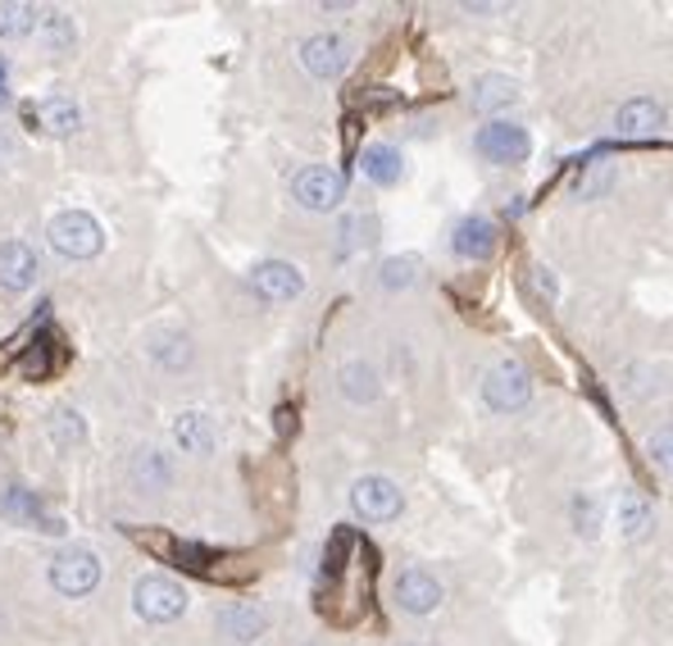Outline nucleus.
<instances>
[{"instance_id":"obj_1","label":"nucleus","mask_w":673,"mask_h":646,"mask_svg":"<svg viewBox=\"0 0 673 646\" xmlns=\"http://www.w3.org/2000/svg\"><path fill=\"white\" fill-rule=\"evenodd\" d=\"M482 406L497 410V415H514L533 401V374L518 360H497L492 369L482 374Z\"/></svg>"},{"instance_id":"obj_2","label":"nucleus","mask_w":673,"mask_h":646,"mask_svg":"<svg viewBox=\"0 0 673 646\" xmlns=\"http://www.w3.org/2000/svg\"><path fill=\"white\" fill-rule=\"evenodd\" d=\"M133 610L141 614L146 624H169V620H178V614L187 610V588H182L178 578H169V574H146V578H137V588H133Z\"/></svg>"},{"instance_id":"obj_3","label":"nucleus","mask_w":673,"mask_h":646,"mask_svg":"<svg viewBox=\"0 0 673 646\" xmlns=\"http://www.w3.org/2000/svg\"><path fill=\"white\" fill-rule=\"evenodd\" d=\"M50 246L65 260H91V256H101L105 233L87 209H65L50 219Z\"/></svg>"},{"instance_id":"obj_4","label":"nucleus","mask_w":673,"mask_h":646,"mask_svg":"<svg viewBox=\"0 0 673 646\" xmlns=\"http://www.w3.org/2000/svg\"><path fill=\"white\" fill-rule=\"evenodd\" d=\"M478 156L492 160V165H524L533 156V133L524 128V123H510V118H487L478 137Z\"/></svg>"},{"instance_id":"obj_5","label":"nucleus","mask_w":673,"mask_h":646,"mask_svg":"<svg viewBox=\"0 0 673 646\" xmlns=\"http://www.w3.org/2000/svg\"><path fill=\"white\" fill-rule=\"evenodd\" d=\"M101 582V560H96V551H87V546H69V551H59V556L50 560V588L59 597H87L91 588Z\"/></svg>"},{"instance_id":"obj_6","label":"nucleus","mask_w":673,"mask_h":646,"mask_svg":"<svg viewBox=\"0 0 673 646\" xmlns=\"http://www.w3.org/2000/svg\"><path fill=\"white\" fill-rule=\"evenodd\" d=\"M351 506H355L360 519H369V524H391V519L406 510V497H401V487H396L391 478L364 474L351 487Z\"/></svg>"},{"instance_id":"obj_7","label":"nucleus","mask_w":673,"mask_h":646,"mask_svg":"<svg viewBox=\"0 0 673 646\" xmlns=\"http://www.w3.org/2000/svg\"><path fill=\"white\" fill-rule=\"evenodd\" d=\"M292 196H296V205H305V209L328 214V209L342 205L346 182H342V173L328 169V165H310V169H300V173L292 178Z\"/></svg>"},{"instance_id":"obj_8","label":"nucleus","mask_w":673,"mask_h":646,"mask_svg":"<svg viewBox=\"0 0 673 646\" xmlns=\"http://www.w3.org/2000/svg\"><path fill=\"white\" fill-rule=\"evenodd\" d=\"M391 597H396V605H401L406 614H433V610L446 601V588H442V578H437L433 569L410 565V569L396 574Z\"/></svg>"},{"instance_id":"obj_9","label":"nucleus","mask_w":673,"mask_h":646,"mask_svg":"<svg viewBox=\"0 0 673 646\" xmlns=\"http://www.w3.org/2000/svg\"><path fill=\"white\" fill-rule=\"evenodd\" d=\"M300 65L310 78H342L351 65V42L342 33H315L300 42Z\"/></svg>"},{"instance_id":"obj_10","label":"nucleus","mask_w":673,"mask_h":646,"mask_svg":"<svg viewBox=\"0 0 673 646\" xmlns=\"http://www.w3.org/2000/svg\"><path fill=\"white\" fill-rule=\"evenodd\" d=\"M251 287L260 301L269 305H283V301H296L305 292V279H300V269L287 264V260H264L251 269Z\"/></svg>"},{"instance_id":"obj_11","label":"nucleus","mask_w":673,"mask_h":646,"mask_svg":"<svg viewBox=\"0 0 673 646\" xmlns=\"http://www.w3.org/2000/svg\"><path fill=\"white\" fill-rule=\"evenodd\" d=\"M669 123V110L655 101V97H632V101H624L619 105V114H615V133L619 137H655L660 128Z\"/></svg>"},{"instance_id":"obj_12","label":"nucleus","mask_w":673,"mask_h":646,"mask_svg":"<svg viewBox=\"0 0 673 646\" xmlns=\"http://www.w3.org/2000/svg\"><path fill=\"white\" fill-rule=\"evenodd\" d=\"M336 392L346 396L351 406H374L378 396H383V374H378V364L374 360H346L342 369H336Z\"/></svg>"},{"instance_id":"obj_13","label":"nucleus","mask_w":673,"mask_h":646,"mask_svg":"<svg viewBox=\"0 0 673 646\" xmlns=\"http://www.w3.org/2000/svg\"><path fill=\"white\" fill-rule=\"evenodd\" d=\"M450 251L460 260H487L497 251V224L487 219V214H465V219L450 228Z\"/></svg>"},{"instance_id":"obj_14","label":"nucleus","mask_w":673,"mask_h":646,"mask_svg":"<svg viewBox=\"0 0 673 646\" xmlns=\"http://www.w3.org/2000/svg\"><path fill=\"white\" fill-rule=\"evenodd\" d=\"M219 633L232 642H255L269 633V610L255 601H228L219 610Z\"/></svg>"},{"instance_id":"obj_15","label":"nucleus","mask_w":673,"mask_h":646,"mask_svg":"<svg viewBox=\"0 0 673 646\" xmlns=\"http://www.w3.org/2000/svg\"><path fill=\"white\" fill-rule=\"evenodd\" d=\"M27 118H33V128H42L50 137H73L82 128V110L69 97H46V101H37L33 110H27Z\"/></svg>"},{"instance_id":"obj_16","label":"nucleus","mask_w":673,"mask_h":646,"mask_svg":"<svg viewBox=\"0 0 673 646\" xmlns=\"http://www.w3.org/2000/svg\"><path fill=\"white\" fill-rule=\"evenodd\" d=\"M37 283V256L23 241H0V287L5 292H27Z\"/></svg>"},{"instance_id":"obj_17","label":"nucleus","mask_w":673,"mask_h":646,"mask_svg":"<svg viewBox=\"0 0 673 646\" xmlns=\"http://www.w3.org/2000/svg\"><path fill=\"white\" fill-rule=\"evenodd\" d=\"M0 514L14 519V524H23V529H46V533H59V519H55V514H46V510H42V501H37L27 487H5V491H0Z\"/></svg>"},{"instance_id":"obj_18","label":"nucleus","mask_w":673,"mask_h":646,"mask_svg":"<svg viewBox=\"0 0 673 646\" xmlns=\"http://www.w3.org/2000/svg\"><path fill=\"white\" fill-rule=\"evenodd\" d=\"M173 442H178V451H187V455H209L214 442H219V428H214V419L205 410H182L173 419Z\"/></svg>"},{"instance_id":"obj_19","label":"nucleus","mask_w":673,"mask_h":646,"mask_svg":"<svg viewBox=\"0 0 673 646\" xmlns=\"http://www.w3.org/2000/svg\"><path fill=\"white\" fill-rule=\"evenodd\" d=\"M518 82L510 78V73H482L478 82H474V110L478 114H501V110H510V105H518Z\"/></svg>"},{"instance_id":"obj_20","label":"nucleus","mask_w":673,"mask_h":646,"mask_svg":"<svg viewBox=\"0 0 673 646\" xmlns=\"http://www.w3.org/2000/svg\"><path fill=\"white\" fill-rule=\"evenodd\" d=\"M615 524L628 542H647L655 533V510L647 497H637V491H624L619 497V510H615Z\"/></svg>"},{"instance_id":"obj_21","label":"nucleus","mask_w":673,"mask_h":646,"mask_svg":"<svg viewBox=\"0 0 673 646\" xmlns=\"http://www.w3.org/2000/svg\"><path fill=\"white\" fill-rule=\"evenodd\" d=\"M360 169H364V178H369V182H378V188H391L406 165H401V150H396L391 141H369L360 150Z\"/></svg>"},{"instance_id":"obj_22","label":"nucleus","mask_w":673,"mask_h":646,"mask_svg":"<svg viewBox=\"0 0 673 646\" xmlns=\"http://www.w3.org/2000/svg\"><path fill=\"white\" fill-rule=\"evenodd\" d=\"M169 478H173V465H169V455H164V451L141 446V451L133 455V483H137L141 491H164Z\"/></svg>"},{"instance_id":"obj_23","label":"nucleus","mask_w":673,"mask_h":646,"mask_svg":"<svg viewBox=\"0 0 673 646\" xmlns=\"http://www.w3.org/2000/svg\"><path fill=\"white\" fill-rule=\"evenodd\" d=\"M37 37H42V46H46L50 55H69L73 42H78V27H73V19H69L65 10H42Z\"/></svg>"},{"instance_id":"obj_24","label":"nucleus","mask_w":673,"mask_h":646,"mask_svg":"<svg viewBox=\"0 0 673 646\" xmlns=\"http://www.w3.org/2000/svg\"><path fill=\"white\" fill-rule=\"evenodd\" d=\"M33 27H42V10L37 5H23V0H14V5H0V37H27Z\"/></svg>"},{"instance_id":"obj_25","label":"nucleus","mask_w":673,"mask_h":646,"mask_svg":"<svg viewBox=\"0 0 673 646\" xmlns=\"http://www.w3.org/2000/svg\"><path fill=\"white\" fill-rule=\"evenodd\" d=\"M50 442H55V451H73V446H82V438H87V428H82V419L73 415V410H55L50 415Z\"/></svg>"},{"instance_id":"obj_26","label":"nucleus","mask_w":673,"mask_h":646,"mask_svg":"<svg viewBox=\"0 0 673 646\" xmlns=\"http://www.w3.org/2000/svg\"><path fill=\"white\" fill-rule=\"evenodd\" d=\"M55 364H59L55 337H37V342L27 347V355H23V374H27V378H50Z\"/></svg>"},{"instance_id":"obj_27","label":"nucleus","mask_w":673,"mask_h":646,"mask_svg":"<svg viewBox=\"0 0 673 646\" xmlns=\"http://www.w3.org/2000/svg\"><path fill=\"white\" fill-rule=\"evenodd\" d=\"M150 355H156L164 369H182L192 360V347H187V337L182 332H169V337H156V342H150Z\"/></svg>"},{"instance_id":"obj_28","label":"nucleus","mask_w":673,"mask_h":646,"mask_svg":"<svg viewBox=\"0 0 673 646\" xmlns=\"http://www.w3.org/2000/svg\"><path fill=\"white\" fill-rule=\"evenodd\" d=\"M647 455H651V465H655L660 474H669V478H673V423L655 428V433L647 438Z\"/></svg>"},{"instance_id":"obj_29","label":"nucleus","mask_w":673,"mask_h":646,"mask_svg":"<svg viewBox=\"0 0 673 646\" xmlns=\"http://www.w3.org/2000/svg\"><path fill=\"white\" fill-rule=\"evenodd\" d=\"M414 269H419V260L414 256H391L387 264H383V287H391V292H401V287H410L414 283Z\"/></svg>"},{"instance_id":"obj_30","label":"nucleus","mask_w":673,"mask_h":646,"mask_svg":"<svg viewBox=\"0 0 673 646\" xmlns=\"http://www.w3.org/2000/svg\"><path fill=\"white\" fill-rule=\"evenodd\" d=\"M528 279H533V287H537V296H541V305H556V273H550L546 264H533V273H528Z\"/></svg>"},{"instance_id":"obj_31","label":"nucleus","mask_w":673,"mask_h":646,"mask_svg":"<svg viewBox=\"0 0 673 646\" xmlns=\"http://www.w3.org/2000/svg\"><path fill=\"white\" fill-rule=\"evenodd\" d=\"M573 514H578V533H596V519H592V497H588V491H578V497H573Z\"/></svg>"},{"instance_id":"obj_32","label":"nucleus","mask_w":673,"mask_h":646,"mask_svg":"<svg viewBox=\"0 0 673 646\" xmlns=\"http://www.w3.org/2000/svg\"><path fill=\"white\" fill-rule=\"evenodd\" d=\"M10 156H14V137H10V133H0V169L10 165Z\"/></svg>"},{"instance_id":"obj_33","label":"nucleus","mask_w":673,"mask_h":646,"mask_svg":"<svg viewBox=\"0 0 673 646\" xmlns=\"http://www.w3.org/2000/svg\"><path fill=\"white\" fill-rule=\"evenodd\" d=\"M0 105H10V87H5V65H0Z\"/></svg>"},{"instance_id":"obj_34","label":"nucleus","mask_w":673,"mask_h":646,"mask_svg":"<svg viewBox=\"0 0 673 646\" xmlns=\"http://www.w3.org/2000/svg\"><path fill=\"white\" fill-rule=\"evenodd\" d=\"M401 646H427V642H401Z\"/></svg>"}]
</instances>
